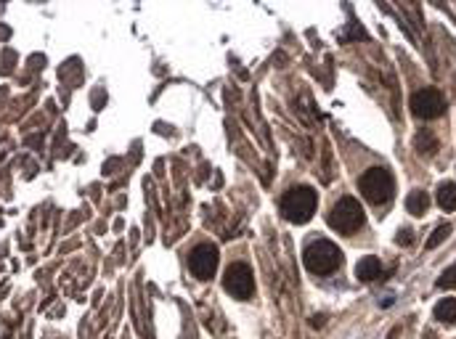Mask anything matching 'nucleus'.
<instances>
[{
  "label": "nucleus",
  "mask_w": 456,
  "mask_h": 339,
  "mask_svg": "<svg viewBox=\"0 0 456 339\" xmlns=\"http://www.w3.org/2000/svg\"><path fill=\"white\" fill-rule=\"evenodd\" d=\"M356 276L366 284L374 281V279L382 276V262H379L377 257H364V260H359V265H356Z\"/></svg>",
  "instance_id": "6e6552de"
},
{
  "label": "nucleus",
  "mask_w": 456,
  "mask_h": 339,
  "mask_svg": "<svg viewBox=\"0 0 456 339\" xmlns=\"http://www.w3.org/2000/svg\"><path fill=\"white\" fill-rule=\"evenodd\" d=\"M438 204L448 210V212H454L456 210V183H440L438 185V194H435Z\"/></svg>",
  "instance_id": "9d476101"
},
{
  "label": "nucleus",
  "mask_w": 456,
  "mask_h": 339,
  "mask_svg": "<svg viewBox=\"0 0 456 339\" xmlns=\"http://www.w3.org/2000/svg\"><path fill=\"white\" fill-rule=\"evenodd\" d=\"M311 323L313 326H324V323H327V316H313Z\"/></svg>",
  "instance_id": "dca6fc26"
},
{
  "label": "nucleus",
  "mask_w": 456,
  "mask_h": 339,
  "mask_svg": "<svg viewBox=\"0 0 456 339\" xmlns=\"http://www.w3.org/2000/svg\"><path fill=\"white\" fill-rule=\"evenodd\" d=\"M366 220V215H364V207H361L359 199H353V196H342L340 202L332 207V212L327 215V223L334 228L337 233H356L364 225Z\"/></svg>",
  "instance_id": "7ed1b4c3"
},
{
  "label": "nucleus",
  "mask_w": 456,
  "mask_h": 339,
  "mask_svg": "<svg viewBox=\"0 0 456 339\" xmlns=\"http://www.w3.org/2000/svg\"><path fill=\"white\" fill-rule=\"evenodd\" d=\"M428 207H430V196L425 194V191H411V194L406 196V210L411 215L422 217V215L428 212Z\"/></svg>",
  "instance_id": "1a4fd4ad"
},
{
  "label": "nucleus",
  "mask_w": 456,
  "mask_h": 339,
  "mask_svg": "<svg viewBox=\"0 0 456 339\" xmlns=\"http://www.w3.org/2000/svg\"><path fill=\"white\" fill-rule=\"evenodd\" d=\"M223 289L236 300H250L255 294V276L250 271V265H244V262L228 265V271L223 276Z\"/></svg>",
  "instance_id": "39448f33"
},
{
  "label": "nucleus",
  "mask_w": 456,
  "mask_h": 339,
  "mask_svg": "<svg viewBox=\"0 0 456 339\" xmlns=\"http://www.w3.org/2000/svg\"><path fill=\"white\" fill-rule=\"evenodd\" d=\"M316 207H319V194L311 185H295L282 196V215L287 223H308L316 212Z\"/></svg>",
  "instance_id": "f257e3e1"
},
{
  "label": "nucleus",
  "mask_w": 456,
  "mask_h": 339,
  "mask_svg": "<svg viewBox=\"0 0 456 339\" xmlns=\"http://www.w3.org/2000/svg\"><path fill=\"white\" fill-rule=\"evenodd\" d=\"M435 318L448 323V326H454L456 323V300L454 297H446V300H440L435 305Z\"/></svg>",
  "instance_id": "9b49d317"
},
{
  "label": "nucleus",
  "mask_w": 456,
  "mask_h": 339,
  "mask_svg": "<svg viewBox=\"0 0 456 339\" xmlns=\"http://www.w3.org/2000/svg\"><path fill=\"white\" fill-rule=\"evenodd\" d=\"M189 268L196 279L210 281L218 271V247L215 244H199L194 252L189 254Z\"/></svg>",
  "instance_id": "0eeeda50"
},
{
  "label": "nucleus",
  "mask_w": 456,
  "mask_h": 339,
  "mask_svg": "<svg viewBox=\"0 0 456 339\" xmlns=\"http://www.w3.org/2000/svg\"><path fill=\"white\" fill-rule=\"evenodd\" d=\"M414 146H417V151H422L425 156H430L438 149V141H435V136H433L430 130H422V133L414 138Z\"/></svg>",
  "instance_id": "f8f14e48"
},
{
  "label": "nucleus",
  "mask_w": 456,
  "mask_h": 339,
  "mask_svg": "<svg viewBox=\"0 0 456 339\" xmlns=\"http://www.w3.org/2000/svg\"><path fill=\"white\" fill-rule=\"evenodd\" d=\"M414 242V236H411V231L408 228H403V231L398 233V244H403V247H408V244Z\"/></svg>",
  "instance_id": "2eb2a0df"
},
{
  "label": "nucleus",
  "mask_w": 456,
  "mask_h": 339,
  "mask_svg": "<svg viewBox=\"0 0 456 339\" xmlns=\"http://www.w3.org/2000/svg\"><path fill=\"white\" fill-rule=\"evenodd\" d=\"M411 112L419 119H435L446 112V98L435 87H422L411 96Z\"/></svg>",
  "instance_id": "423d86ee"
},
{
  "label": "nucleus",
  "mask_w": 456,
  "mask_h": 339,
  "mask_svg": "<svg viewBox=\"0 0 456 339\" xmlns=\"http://www.w3.org/2000/svg\"><path fill=\"white\" fill-rule=\"evenodd\" d=\"M438 289H456V262L451 268H446L443 276L438 279Z\"/></svg>",
  "instance_id": "4468645a"
},
{
  "label": "nucleus",
  "mask_w": 456,
  "mask_h": 339,
  "mask_svg": "<svg viewBox=\"0 0 456 339\" xmlns=\"http://www.w3.org/2000/svg\"><path fill=\"white\" fill-rule=\"evenodd\" d=\"M361 194L369 204L379 207V204H385L393 199V191H396V185H393V175L385 170V167H371L366 173L361 175Z\"/></svg>",
  "instance_id": "20e7f679"
},
{
  "label": "nucleus",
  "mask_w": 456,
  "mask_h": 339,
  "mask_svg": "<svg viewBox=\"0 0 456 339\" xmlns=\"http://www.w3.org/2000/svg\"><path fill=\"white\" fill-rule=\"evenodd\" d=\"M448 233H451V225L448 223H443V225H438L435 231H433V236L428 239V249H435L438 244H443L448 239Z\"/></svg>",
  "instance_id": "ddd939ff"
},
{
  "label": "nucleus",
  "mask_w": 456,
  "mask_h": 339,
  "mask_svg": "<svg viewBox=\"0 0 456 339\" xmlns=\"http://www.w3.org/2000/svg\"><path fill=\"white\" fill-rule=\"evenodd\" d=\"M302 262H305V268H308L313 276H329V273H334L342 265V252L337 244L327 242V239H319V242L305 247Z\"/></svg>",
  "instance_id": "f03ea898"
}]
</instances>
